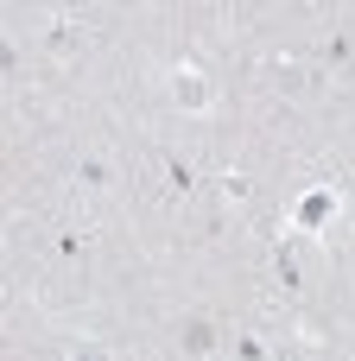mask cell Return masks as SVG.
Returning a JSON list of instances; mask_svg holds the SVG:
<instances>
[{
	"instance_id": "cell-1",
	"label": "cell",
	"mask_w": 355,
	"mask_h": 361,
	"mask_svg": "<svg viewBox=\"0 0 355 361\" xmlns=\"http://www.w3.org/2000/svg\"><path fill=\"white\" fill-rule=\"evenodd\" d=\"M337 209H343V203H337V184H311V190L286 209V222H292L299 235H324V228L337 222Z\"/></svg>"
},
{
	"instance_id": "cell-2",
	"label": "cell",
	"mask_w": 355,
	"mask_h": 361,
	"mask_svg": "<svg viewBox=\"0 0 355 361\" xmlns=\"http://www.w3.org/2000/svg\"><path fill=\"white\" fill-rule=\"evenodd\" d=\"M172 108H184V114H210V108H216V82H210L203 70L178 63V70H172Z\"/></svg>"
},
{
	"instance_id": "cell-3",
	"label": "cell",
	"mask_w": 355,
	"mask_h": 361,
	"mask_svg": "<svg viewBox=\"0 0 355 361\" xmlns=\"http://www.w3.org/2000/svg\"><path fill=\"white\" fill-rule=\"evenodd\" d=\"M178 349H184V361H210L216 349H222L216 317H184V324H178Z\"/></svg>"
},
{
	"instance_id": "cell-4",
	"label": "cell",
	"mask_w": 355,
	"mask_h": 361,
	"mask_svg": "<svg viewBox=\"0 0 355 361\" xmlns=\"http://www.w3.org/2000/svg\"><path fill=\"white\" fill-rule=\"evenodd\" d=\"M83 44H89V25H83V19L64 13V19L44 25V51H51V57H83Z\"/></svg>"
},
{
	"instance_id": "cell-5",
	"label": "cell",
	"mask_w": 355,
	"mask_h": 361,
	"mask_svg": "<svg viewBox=\"0 0 355 361\" xmlns=\"http://www.w3.org/2000/svg\"><path fill=\"white\" fill-rule=\"evenodd\" d=\"M76 184H83V190H108V184H114V159L83 152V159H76Z\"/></svg>"
},
{
	"instance_id": "cell-6",
	"label": "cell",
	"mask_w": 355,
	"mask_h": 361,
	"mask_svg": "<svg viewBox=\"0 0 355 361\" xmlns=\"http://www.w3.org/2000/svg\"><path fill=\"white\" fill-rule=\"evenodd\" d=\"M216 190H222V203H254V178L248 171H222Z\"/></svg>"
},
{
	"instance_id": "cell-7",
	"label": "cell",
	"mask_w": 355,
	"mask_h": 361,
	"mask_svg": "<svg viewBox=\"0 0 355 361\" xmlns=\"http://www.w3.org/2000/svg\"><path fill=\"white\" fill-rule=\"evenodd\" d=\"M273 273H279L286 298H299V260H292V247H286V241H273Z\"/></svg>"
},
{
	"instance_id": "cell-8",
	"label": "cell",
	"mask_w": 355,
	"mask_h": 361,
	"mask_svg": "<svg viewBox=\"0 0 355 361\" xmlns=\"http://www.w3.org/2000/svg\"><path fill=\"white\" fill-rule=\"evenodd\" d=\"M165 178H172V190H178V197H191V190H197V171H191V159H178V152H165Z\"/></svg>"
},
{
	"instance_id": "cell-9",
	"label": "cell",
	"mask_w": 355,
	"mask_h": 361,
	"mask_svg": "<svg viewBox=\"0 0 355 361\" xmlns=\"http://www.w3.org/2000/svg\"><path fill=\"white\" fill-rule=\"evenodd\" d=\"M324 63H337V70H355V38H324Z\"/></svg>"
},
{
	"instance_id": "cell-10",
	"label": "cell",
	"mask_w": 355,
	"mask_h": 361,
	"mask_svg": "<svg viewBox=\"0 0 355 361\" xmlns=\"http://www.w3.org/2000/svg\"><path fill=\"white\" fill-rule=\"evenodd\" d=\"M235 355H241V361H273V355H267V343H260V336H235Z\"/></svg>"
},
{
	"instance_id": "cell-11",
	"label": "cell",
	"mask_w": 355,
	"mask_h": 361,
	"mask_svg": "<svg viewBox=\"0 0 355 361\" xmlns=\"http://www.w3.org/2000/svg\"><path fill=\"white\" fill-rule=\"evenodd\" d=\"M70 361H114L102 343H83V349H70Z\"/></svg>"
}]
</instances>
